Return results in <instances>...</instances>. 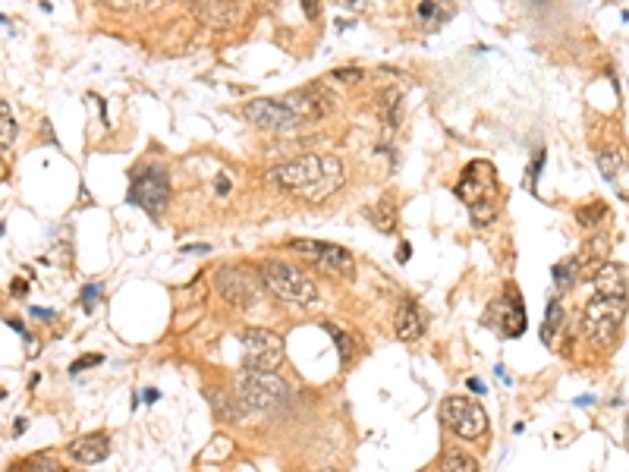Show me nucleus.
I'll list each match as a JSON object with an SVG mask.
<instances>
[{
    "label": "nucleus",
    "instance_id": "obj_1",
    "mask_svg": "<svg viewBox=\"0 0 629 472\" xmlns=\"http://www.w3.org/2000/svg\"><path fill=\"white\" fill-rule=\"evenodd\" d=\"M265 180L277 189H287L299 199L321 202L331 199L343 186V164L334 155H302L290 164L271 167Z\"/></svg>",
    "mask_w": 629,
    "mask_h": 472
},
{
    "label": "nucleus",
    "instance_id": "obj_2",
    "mask_svg": "<svg viewBox=\"0 0 629 472\" xmlns=\"http://www.w3.org/2000/svg\"><path fill=\"white\" fill-rule=\"evenodd\" d=\"M258 281H262V287H268L280 303H290L296 309H312L318 306V287L315 281L299 271L296 265L290 262H280V259H268L258 265Z\"/></svg>",
    "mask_w": 629,
    "mask_h": 472
},
{
    "label": "nucleus",
    "instance_id": "obj_3",
    "mask_svg": "<svg viewBox=\"0 0 629 472\" xmlns=\"http://www.w3.org/2000/svg\"><path fill=\"white\" fill-rule=\"evenodd\" d=\"M626 318V299H589L582 312V334L589 337L595 347H611L620 334V325Z\"/></svg>",
    "mask_w": 629,
    "mask_h": 472
},
{
    "label": "nucleus",
    "instance_id": "obj_4",
    "mask_svg": "<svg viewBox=\"0 0 629 472\" xmlns=\"http://www.w3.org/2000/svg\"><path fill=\"white\" fill-rule=\"evenodd\" d=\"M441 425L466 441H479L488 432V413L479 400L469 397H444L441 400Z\"/></svg>",
    "mask_w": 629,
    "mask_h": 472
},
{
    "label": "nucleus",
    "instance_id": "obj_5",
    "mask_svg": "<svg viewBox=\"0 0 629 472\" xmlns=\"http://www.w3.org/2000/svg\"><path fill=\"white\" fill-rule=\"evenodd\" d=\"M236 400L246 410H271V406L287 400V384L271 372H240L236 375Z\"/></svg>",
    "mask_w": 629,
    "mask_h": 472
},
{
    "label": "nucleus",
    "instance_id": "obj_6",
    "mask_svg": "<svg viewBox=\"0 0 629 472\" xmlns=\"http://www.w3.org/2000/svg\"><path fill=\"white\" fill-rule=\"evenodd\" d=\"M243 353H246V369L252 372H277L284 362V337L268 331V328H246L243 337Z\"/></svg>",
    "mask_w": 629,
    "mask_h": 472
},
{
    "label": "nucleus",
    "instance_id": "obj_7",
    "mask_svg": "<svg viewBox=\"0 0 629 472\" xmlns=\"http://www.w3.org/2000/svg\"><path fill=\"white\" fill-rule=\"evenodd\" d=\"M167 199H170V180L161 164H148L133 177V183H129V202L148 211L151 218H158L164 211Z\"/></svg>",
    "mask_w": 629,
    "mask_h": 472
},
{
    "label": "nucleus",
    "instance_id": "obj_8",
    "mask_svg": "<svg viewBox=\"0 0 629 472\" xmlns=\"http://www.w3.org/2000/svg\"><path fill=\"white\" fill-rule=\"evenodd\" d=\"M243 117L255 126V130H265V133H293L302 126V120L280 98L249 101L243 107Z\"/></svg>",
    "mask_w": 629,
    "mask_h": 472
},
{
    "label": "nucleus",
    "instance_id": "obj_9",
    "mask_svg": "<svg viewBox=\"0 0 629 472\" xmlns=\"http://www.w3.org/2000/svg\"><path fill=\"white\" fill-rule=\"evenodd\" d=\"M290 246H293L296 252L306 255V259H309L315 268L328 271V274H337V277H353V274H356L353 255L346 252L343 246L321 243V240H290Z\"/></svg>",
    "mask_w": 629,
    "mask_h": 472
},
{
    "label": "nucleus",
    "instance_id": "obj_10",
    "mask_svg": "<svg viewBox=\"0 0 629 472\" xmlns=\"http://www.w3.org/2000/svg\"><path fill=\"white\" fill-rule=\"evenodd\" d=\"M457 199H463L469 208L472 205H482V202H494V192H497V170L494 164L488 161H472L466 170H463V177L457 183Z\"/></svg>",
    "mask_w": 629,
    "mask_h": 472
},
{
    "label": "nucleus",
    "instance_id": "obj_11",
    "mask_svg": "<svg viewBox=\"0 0 629 472\" xmlns=\"http://www.w3.org/2000/svg\"><path fill=\"white\" fill-rule=\"evenodd\" d=\"M258 284L262 281H252L243 268H230V265L218 268V274H214V287H218L221 296L236 309H246V306L258 303Z\"/></svg>",
    "mask_w": 629,
    "mask_h": 472
},
{
    "label": "nucleus",
    "instance_id": "obj_12",
    "mask_svg": "<svg viewBox=\"0 0 629 472\" xmlns=\"http://www.w3.org/2000/svg\"><path fill=\"white\" fill-rule=\"evenodd\" d=\"M280 101H284L302 123L328 117L334 111V95L324 92V85H306V89H296V92L284 95Z\"/></svg>",
    "mask_w": 629,
    "mask_h": 472
},
{
    "label": "nucleus",
    "instance_id": "obj_13",
    "mask_svg": "<svg viewBox=\"0 0 629 472\" xmlns=\"http://www.w3.org/2000/svg\"><path fill=\"white\" fill-rule=\"evenodd\" d=\"M491 318L501 325V331L507 337H519L526 328V309H523V299H519V293L507 290L504 299H497V303L491 306Z\"/></svg>",
    "mask_w": 629,
    "mask_h": 472
},
{
    "label": "nucleus",
    "instance_id": "obj_14",
    "mask_svg": "<svg viewBox=\"0 0 629 472\" xmlns=\"http://www.w3.org/2000/svg\"><path fill=\"white\" fill-rule=\"evenodd\" d=\"M67 454L79 463H101L107 454H111V438H107L104 432H92V435H82V438H73L67 444Z\"/></svg>",
    "mask_w": 629,
    "mask_h": 472
},
{
    "label": "nucleus",
    "instance_id": "obj_15",
    "mask_svg": "<svg viewBox=\"0 0 629 472\" xmlns=\"http://www.w3.org/2000/svg\"><path fill=\"white\" fill-rule=\"evenodd\" d=\"M592 287H595V296H601V299H626L623 268H620V265H614V262H604V265H598Z\"/></svg>",
    "mask_w": 629,
    "mask_h": 472
},
{
    "label": "nucleus",
    "instance_id": "obj_16",
    "mask_svg": "<svg viewBox=\"0 0 629 472\" xmlns=\"http://www.w3.org/2000/svg\"><path fill=\"white\" fill-rule=\"evenodd\" d=\"M195 16H199L208 29H230L243 19V7H236V4H195Z\"/></svg>",
    "mask_w": 629,
    "mask_h": 472
},
{
    "label": "nucleus",
    "instance_id": "obj_17",
    "mask_svg": "<svg viewBox=\"0 0 629 472\" xmlns=\"http://www.w3.org/2000/svg\"><path fill=\"white\" fill-rule=\"evenodd\" d=\"M425 334V315L422 309L412 303V299H403L397 309V337L400 340H419Z\"/></svg>",
    "mask_w": 629,
    "mask_h": 472
},
{
    "label": "nucleus",
    "instance_id": "obj_18",
    "mask_svg": "<svg viewBox=\"0 0 629 472\" xmlns=\"http://www.w3.org/2000/svg\"><path fill=\"white\" fill-rule=\"evenodd\" d=\"M598 170L604 174V180H611L614 186H617V180L623 177V170L629 167V158H626V152L623 148H614V145H604V148H598Z\"/></svg>",
    "mask_w": 629,
    "mask_h": 472
},
{
    "label": "nucleus",
    "instance_id": "obj_19",
    "mask_svg": "<svg viewBox=\"0 0 629 472\" xmlns=\"http://www.w3.org/2000/svg\"><path fill=\"white\" fill-rule=\"evenodd\" d=\"M208 403H211V413L221 422H240L243 419V403L227 397L224 391H208Z\"/></svg>",
    "mask_w": 629,
    "mask_h": 472
},
{
    "label": "nucleus",
    "instance_id": "obj_20",
    "mask_svg": "<svg viewBox=\"0 0 629 472\" xmlns=\"http://www.w3.org/2000/svg\"><path fill=\"white\" fill-rule=\"evenodd\" d=\"M560 331H563V306H560V299H551L545 321H541V343H545V347H554V337Z\"/></svg>",
    "mask_w": 629,
    "mask_h": 472
},
{
    "label": "nucleus",
    "instance_id": "obj_21",
    "mask_svg": "<svg viewBox=\"0 0 629 472\" xmlns=\"http://www.w3.org/2000/svg\"><path fill=\"white\" fill-rule=\"evenodd\" d=\"M400 101H403L400 89H384L378 95V114H381V120L387 126H397V120H400Z\"/></svg>",
    "mask_w": 629,
    "mask_h": 472
},
{
    "label": "nucleus",
    "instance_id": "obj_22",
    "mask_svg": "<svg viewBox=\"0 0 629 472\" xmlns=\"http://www.w3.org/2000/svg\"><path fill=\"white\" fill-rule=\"evenodd\" d=\"M441 472H479V463H475V457H469L466 450L453 447L441 460Z\"/></svg>",
    "mask_w": 629,
    "mask_h": 472
},
{
    "label": "nucleus",
    "instance_id": "obj_23",
    "mask_svg": "<svg viewBox=\"0 0 629 472\" xmlns=\"http://www.w3.org/2000/svg\"><path fill=\"white\" fill-rule=\"evenodd\" d=\"M23 472H67L60 463L57 454H51V450H45V454H32L26 463H23Z\"/></svg>",
    "mask_w": 629,
    "mask_h": 472
},
{
    "label": "nucleus",
    "instance_id": "obj_24",
    "mask_svg": "<svg viewBox=\"0 0 629 472\" xmlns=\"http://www.w3.org/2000/svg\"><path fill=\"white\" fill-rule=\"evenodd\" d=\"M611 252V240H607L604 233H595L589 243L582 249V262H601L604 265V255Z\"/></svg>",
    "mask_w": 629,
    "mask_h": 472
},
{
    "label": "nucleus",
    "instance_id": "obj_25",
    "mask_svg": "<svg viewBox=\"0 0 629 472\" xmlns=\"http://www.w3.org/2000/svg\"><path fill=\"white\" fill-rule=\"evenodd\" d=\"M576 274H579V259L557 262L554 265V284H557V290H570L576 284Z\"/></svg>",
    "mask_w": 629,
    "mask_h": 472
},
{
    "label": "nucleus",
    "instance_id": "obj_26",
    "mask_svg": "<svg viewBox=\"0 0 629 472\" xmlns=\"http://www.w3.org/2000/svg\"><path fill=\"white\" fill-rule=\"evenodd\" d=\"M368 218H372V224H375L381 233H390V230H394V205H390V202L384 199V202H378V208L368 211Z\"/></svg>",
    "mask_w": 629,
    "mask_h": 472
},
{
    "label": "nucleus",
    "instance_id": "obj_27",
    "mask_svg": "<svg viewBox=\"0 0 629 472\" xmlns=\"http://www.w3.org/2000/svg\"><path fill=\"white\" fill-rule=\"evenodd\" d=\"M604 202H589V205H585V208H579L576 211V221L585 227V230H595L598 227V221L604 218Z\"/></svg>",
    "mask_w": 629,
    "mask_h": 472
},
{
    "label": "nucleus",
    "instance_id": "obj_28",
    "mask_svg": "<svg viewBox=\"0 0 629 472\" xmlns=\"http://www.w3.org/2000/svg\"><path fill=\"white\" fill-rule=\"evenodd\" d=\"M13 139H16V123L10 117V104H0V145H4V152H10Z\"/></svg>",
    "mask_w": 629,
    "mask_h": 472
},
{
    "label": "nucleus",
    "instance_id": "obj_29",
    "mask_svg": "<svg viewBox=\"0 0 629 472\" xmlns=\"http://www.w3.org/2000/svg\"><path fill=\"white\" fill-rule=\"evenodd\" d=\"M324 331H328V334L334 337V343H337V350H340L343 362H353V356H356V343L350 340V334L340 331V328H334V325H324Z\"/></svg>",
    "mask_w": 629,
    "mask_h": 472
},
{
    "label": "nucleus",
    "instance_id": "obj_30",
    "mask_svg": "<svg viewBox=\"0 0 629 472\" xmlns=\"http://www.w3.org/2000/svg\"><path fill=\"white\" fill-rule=\"evenodd\" d=\"M494 214H497L494 202H482V205H472V208H469V218H472V224H475V227H485V224H491V221H494Z\"/></svg>",
    "mask_w": 629,
    "mask_h": 472
},
{
    "label": "nucleus",
    "instance_id": "obj_31",
    "mask_svg": "<svg viewBox=\"0 0 629 472\" xmlns=\"http://www.w3.org/2000/svg\"><path fill=\"white\" fill-rule=\"evenodd\" d=\"M541 167H545V152H535V161L529 167V186H532V192H535V177H538Z\"/></svg>",
    "mask_w": 629,
    "mask_h": 472
},
{
    "label": "nucleus",
    "instance_id": "obj_32",
    "mask_svg": "<svg viewBox=\"0 0 629 472\" xmlns=\"http://www.w3.org/2000/svg\"><path fill=\"white\" fill-rule=\"evenodd\" d=\"M331 79H337V82H359L362 79V70H334Z\"/></svg>",
    "mask_w": 629,
    "mask_h": 472
},
{
    "label": "nucleus",
    "instance_id": "obj_33",
    "mask_svg": "<svg viewBox=\"0 0 629 472\" xmlns=\"http://www.w3.org/2000/svg\"><path fill=\"white\" fill-rule=\"evenodd\" d=\"M98 284H92V287H85V293H82V299H85V312H92V303H95V296H98Z\"/></svg>",
    "mask_w": 629,
    "mask_h": 472
},
{
    "label": "nucleus",
    "instance_id": "obj_34",
    "mask_svg": "<svg viewBox=\"0 0 629 472\" xmlns=\"http://www.w3.org/2000/svg\"><path fill=\"white\" fill-rule=\"evenodd\" d=\"M101 362V356H89V359H79V362H73V369L70 372H82L85 366H98Z\"/></svg>",
    "mask_w": 629,
    "mask_h": 472
},
{
    "label": "nucleus",
    "instance_id": "obj_35",
    "mask_svg": "<svg viewBox=\"0 0 629 472\" xmlns=\"http://www.w3.org/2000/svg\"><path fill=\"white\" fill-rule=\"evenodd\" d=\"M397 262H409V243H400V249H397Z\"/></svg>",
    "mask_w": 629,
    "mask_h": 472
},
{
    "label": "nucleus",
    "instance_id": "obj_36",
    "mask_svg": "<svg viewBox=\"0 0 629 472\" xmlns=\"http://www.w3.org/2000/svg\"><path fill=\"white\" fill-rule=\"evenodd\" d=\"M469 388H472L475 394H485V384H482L479 378H469Z\"/></svg>",
    "mask_w": 629,
    "mask_h": 472
},
{
    "label": "nucleus",
    "instance_id": "obj_37",
    "mask_svg": "<svg viewBox=\"0 0 629 472\" xmlns=\"http://www.w3.org/2000/svg\"><path fill=\"white\" fill-rule=\"evenodd\" d=\"M10 293H13V296H26V284H23V281H16V284L10 287Z\"/></svg>",
    "mask_w": 629,
    "mask_h": 472
},
{
    "label": "nucleus",
    "instance_id": "obj_38",
    "mask_svg": "<svg viewBox=\"0 0 629 472\" xmlns=\"http://www.w3.org/2000/svg\"><path fill=\"white\" fill-rule=\"evenodd\" d=\"M218 192H221V196H227V192H230V180L227 177H218Z\"/></svg>",
    "mask_w": 629,
    "mask_h": 472
},
{
    "label": "nucleus",
    "instance_id": "obj_39",
    "mask_svg": "<svg viewBox=\"0 0 629 472\" xmlns=\"http://www.w3.org/2000/svg\"><path fill=\"white\" fill-rule=\"evenodd\" d=\"M32 315H35V318H54L51 312H45V309H38V306L32 309Z\"/></svg>",
    "mask_w": 629,
    "mask_h": 472
},
{
    "label": "nucleus",
    "instance_id": "obj_40",
    "mask_svg": "<svg viewBox=\"0 0 629 472\" xmlns=\"http://www.w3.org/2000/svg\"><path fill=\"white\" fill-rule=\"evenodd\" d=\"M302 10H306V16L312 19V16H318V7H312V4H302Z\"/></svg>",
    "mask_w": 629,
    "mask_h": 472
},
{
    "label": "nucleus",
    "instance_id": "obj_41",
    "mask_svg": "<svg viewBox=\"0 0 629 472\" xmlns=\"http://www.w3.org/2000/svg\"><path fill=\"white\" fill-rule=\"evenodd\" d=\"M626 450H629V416H626Z\"/></svg>",
    "mask_w": 629,
    "mask_h": 472
},
{
    "label": "nucleus",
    "instance_id": "obj_42",
    "mask_svg": "<svg viewBox=\"0 0 629 472\" xmlns=\"http://www.w3.org/2000/svg\"><path fill=\"white\" fill-rule=\"evenodd\" d=\"M318 472H334V469H318Z\"/></svg>",
    "mask_w": 629,
    "mask_h": 472
}]
</instances>
